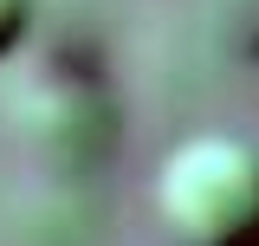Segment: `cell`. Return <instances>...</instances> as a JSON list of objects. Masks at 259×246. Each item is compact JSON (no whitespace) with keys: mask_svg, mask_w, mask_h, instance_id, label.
I'll return each mask as SVG.
<instances>
[{"mask_svg":"<svg viewBox=\"0 0 259 246\" xmlns=\"http://www.w3.org/2000/svg\"><path fill=\"white\" fill-rule=\"evenodd\" d=\"M156 227L168 246H259V143L194 130L156 162Z\"/></svg>","mask_w":259,"mask_h":246,"instance_id":"cell-1","label":"cell"},{"mask_svg":"<svg viewBox=\"0 0 259 246\" xmlns=\"http://www.w3.org/2000/svg\"><path fill=\"white\" fill-rule=\"evenodd\" d=\"M26 26H32V0H0V59L26 39Z\"/></svg>","mask_w":259,"mask_h":246,"instance_id":"cell-2","label":"cell"}]
</instances>
